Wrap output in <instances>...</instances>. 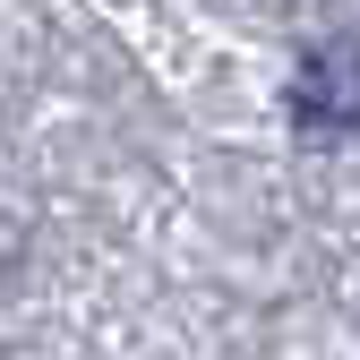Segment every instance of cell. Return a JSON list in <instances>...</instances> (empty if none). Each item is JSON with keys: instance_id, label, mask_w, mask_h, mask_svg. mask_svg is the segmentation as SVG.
Listing matches in <instances>:
<instances>
[{"instance_id": "6da1fadb", "label": "cell", "mask_w": 360, "mask_h": 360, "mask_svg": "<svg viewBox=\"0 0 360 360\" xmlns=\"http://www.w3.org/2000/svg\"><path fill=\"white\" fill-rule=\"evenodd\" d=\"M292 120L309 129V138H360V43L352 34L318 43V52L300 60V77H292Z\"/></svg>"}]
</instances>
